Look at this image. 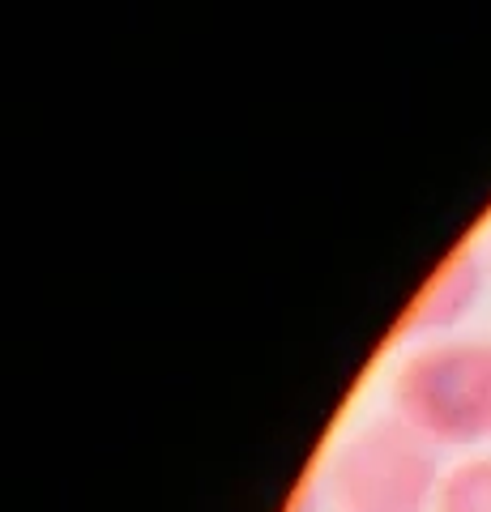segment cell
<instances>
[{"label":"cell","mask_w":491,"mask_h":512,"mask_svg":"<svg viewBox=\"0 0 491 512\" xmlns=\"http://www.w3.org/2000/svg\"><path fill=\"white\" fill-rule=\"evenodd\" d=\"M393 414L436 448L491 440V342L415 350L393 376Z\"/></svg>","instance_id":"6da1fadb"},{"label":"cell","mask_w":491,"mask_h":512,"mask_svg":"<svg viewBox=\"0 0 491 512\" xmlns=\"http://www.w3.org/2000/svg\"><path fill=\"white\" fill-rule=\"evenodd\" d=\"M483 295V265L474 252H457L453 261L432 278V286L406 316V333H445L462 320L474 299Z\"/></svg>","instance_id":"3957f363"},{"label":"cell","mask_w":491,"mask_h":512,"mask_svg":"<svg viewBox=\"0 0 491 512\" xmlns=\"http://www.w3.org/2000/svg\"><path fill=\"white\" fill-rule=\"evenodd\" d=\"M440 478L436 444L393 414L359 427L338 448L329 491L342 512H427L436 504Z\"/></svg>","instance_id":"7a4b0ae2"},{"label":"cell","mask_w":491,"mask_h":512,"mask_svg":"<svg viewBox=\"0 0 491 512\" xmlns=\"http://www.w3.org/2000/svg\"><path fill=\"white\" fill-rule=\"evenodd\" d=\"M487 252H491V244H487Z\"/></svg>","instance_id":"5b68a950"},{"label":"cell","mask_w":491,"mask_h":512,"mask_svg":"<svg viewBox=\"0 0 491 512\" xmlns=\"http://www.w3.org/2000/svg\"><path fill=\"white\" fill-rule=\"evenodd\" d=\"M436 512H491V457H470L440 478Z\"/></svg>","instance_id":"277c9868"}]
</instances>
